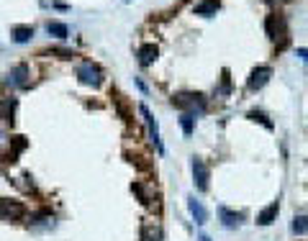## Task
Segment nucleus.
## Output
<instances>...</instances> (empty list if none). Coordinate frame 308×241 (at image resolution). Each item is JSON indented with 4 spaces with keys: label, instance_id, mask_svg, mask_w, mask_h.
<instances>
[{
    "label": "nucleus",
    "instance_id": "nucleus-1",
    "mask_svg": "<svg viewBox=\"0 0 308 241\" xmlns=\"http://www.w3.org/2000/svg\"><path fill=\"white\" fill-rule=\"evenodd\" d=\"M265 31H267V36L277 44V49H285V44H288V24H285L282 16L270 13V16L265 18Z\"/></svg>",
    "mask_w": 308,
    "mask_h": 241
},
{
    "label": "nucleus",
    "instance_id": "nucleus-2",
    "mask_svg": "<svg viewBox=\"0 0 308 241\" xmlns=\"http://www.w3.org/2000/svg\"><path fill=\"white\" fill-rule=\"evenodd\" d=\"M172 105L180 108V111H188L190 116H195V113L206 111V95H201V93H180V95H172Z\"/></svg>",
    "mask_w": 308,
    "mask_h": 241
},
{
    "label": "nucleus",
    "instance_id": "nucleus-3",
    "mask_svg": "<svg viewBox=\"0 0 308 241\" xmlns=\"http://www.w3.org/2000/svg\"><path fill=\"white\" fill-rule=\"evenodd\" d=\"M77 80H80L82 85L98 87V85L103 82V72H100L98 64H93V62H82V64H77Z\"/></svg>",
    "mask_w": 308,
    "mask_h": 241
},
{
    "label": "nucleus",
    "instance_id": "nucleus-4",
    "mask_svg": "<svg viewBox=\"0 0 308 241\" xmlns=\"http://www.w3.org/2000/svg\"><path fill=\"white\" fill-rule=\"evenodd\" d=\"M139 113L144 116V123H146V131H149V141L154 144V149H157L160 154L165 151V146H162V139H160V126H157V121H154V116L149 113V108L141 103L139 105Z\"/></svg>",
    "mask_w": 308,
    "mask_h": 241
},
{
    "label": "nucleus",
    "instance_id": "nucleus-5",
    "mask_svg": "<svg viewBox=\"0 0 308 241\" xmlns=\"http://www.w3.org/2000/svg\"><path fill=\"white\" fill-rule=\"evenodd\" d=\"M270 77H272V67L259 64V67L252 70V75H249V80H247V87H249V90H262V87L270 82Z\"/></svg>",
    "mask_w": 308,
    "mask_h": 241
},
{
    "label": "nucleus",
    "instance_id": "nucleus-6",
    "mask_svg": "<svg viewBox=\"0 0 308 241\" xmlns=\"http://www.w3.org/2000/svg\"><path fill=\"white\" fill-rule=\"evenodd\" d=\"M0 215L6 221H21L26 215V205L18 200H0Z\"/></svg>",
    "mask_w": 308,
    "mask_h": 241
},
{
    "label": "nucleus",
    "instance_id": "nucleus-7",
    "mask_svg": "<svg viewBox=\"0 0 308 241\" xmlns=\"http://www.w3.org/2000/svg\"><path fill=\"white\" fill-rule=\"evenodd\" d=\"M193 177H195V187H198L201 192H206V190H208V177H211V172H208V167H206V162H203L201 157H193Z\"/></svg>",
    "mask_w": 308,
    "mask_h": 241
},
{
    "label": "nucleus",
    "instance_id": "nucleus-8",
    "mask_svg": "<svg viewBox=\"0 0 308 241\" xmlns=\"http://www.w3.org/2000/svg\"><path fill=\"white\" fill-rule=\"evenodd\" d=\"M6 82H8L11 87H26V85H29V67H26V64H16V67H11Z\"/></svg>",
    "mask_w": 308,
    "mask_h": 241
},
{
    "label": "nucleus",
    "instance_id": "nucleus-9",
    "mask_svg": "<svg viewBox=\"0 0 308 241\" xmlns=\"http://www.w3.org/2000/svg\"><path fill=\"white\" fill-rule=\"evenodd\" d=\"M111 98H113V105H116L118 116H121L126 123H131V121H134V113H131V105H128L126 95H123L121 90H111Z\"/></svg>",
    "mask_w": 308,
    "mask_h": 241
},
{
    "label": "nucleus",
    "instance_id": "nucleus-10",
    "mask_svg": "<svg viewBox=\"0 0 308 241\" xmlns=\"http://www.w3.org/2000/svg\"><path fill=\"white\" fill-rule=\"evenodd\" d=\"M141 241H162V228L157 221H144L141 223Z\"/></svg>",
    "mask_w": 308,
    "mask_h": 241
},
{
    "label": "nucleus",
    "instance_id": "nucleus-11",
    "mask_svg": "<svg viewBox=\"0 0 308 241\" xmlns=\"http://www.w3.org/2000/svg\"><path fill=\"white\" fill-rule=\"evenodd\" d=\"M157 57H160V49L154 47V44H141V47H139V64H141V67L154 64V62H157Z\"/></svg>",
    "mask_w": 308,
    "mask_h": 241
},
{
    "label": "nucleus",
    "instance_id": "nucleus-12",
    "mask_svg": "<svg viewBox=\"0 0 308 241\" xmlns=\"http://www.w3.org/2000/svg\"><path fill=\"white\" fill-rule=\"evenodd\" d=\"M218 218H221V223L226 226V228H239L241 223H244V215L241 213H234V210H229V208H218Z\"/></svg>",
    "mask_w": 308,
    "mask_h": 241
},
{
    "label": "nucleus",
    "instance_id": "nucleus-13",
    "mask_svg": "<svg viewBox=\"0 0 308 241\" xmlns=\"http://www.w3.org/2000/svg\"><path fill=\"white\" fill-rule=\"evenodd\" d=\"M277 213H280V203L275 200V203H270V205H267V208L257 215V223H259V226H270V223L277 218Z\"/></svg>",
    "mask_w": 308,
    "mask_h": 241
},
{
    "label": "nucleus",
    "instance_id": "nucleus-14",
    "mask_svg": "<svg viewBox=\"0 0 308 241\" xmlns=\"http://www.w3.org/2000/svg\"><path fill=\"white\" fill-rule=\"evenodd\" d=\"M218 8H221L218 0H203V3H195L193 13H195V16H216Z\"/></svg>",
    "mask_w": 308,
    "mask_h": 241
},
{
    "label": "nucleus",
    "instance_id": "nucleus-15",
    "mask_svg": "<svg viewBox=\"0 0 308 241\" xmlns=\"http://www.w3.org/2000/svg\"><path fill=\"white\" fill-rule=\"evenodd\" d=\"M31 36H34V26H13L11 29V39L16 44H26Z\"/></svg>",
    "mask_w": 308,
    "mask_h": 241
},
{
    "label": "nucleus",
    "instance_id": "nucleus-16",
    "mask_svg": "<svg viewBox=\"0 0 308 241\" xmlns=\"http://www.w3.org/2000/svg\"><path fill=\"white\" fill-rule=\"evenodd\" d=\"M188 208H190V213H193L195 223H206V221H208V210L203 208V203H201V200L190 198V200H188Z\"/></svg>",
    "mask_w": 308,
    "mask_h": 241
},
{
    "label": "nucleus",
    "instance_id": "nucleus-17",
    "mask_svg": "<svg viewBox=\"0 0 308 241\" xmlns=\"http://www.w3.org/2000/svg\"><path fill=\"white\" fill-rule=\"evenodd\" d=\"M16 105H18V100H16V98H6V100H0V118H3V121H13Z\"/></svg>",
    "mask_w": 308,
    "mask_h": 241
},
{
    "label": "nucleus",
    "instance_id": "nucleus-18",
    "mask_svg": "<svg viewBox=\"0 0 308 241\" xmlns=\"http://www.w3.org/2000/svg\"><path fill=\"white\" fill-rule=\"evenodd\" d=\"M47 34H49V36H57V39H64V36L70 34V29H67V24L49 21V24H47Z\"/></svg>",
    "mask_w": 308,
    "mask_h": 241
},
{
    "label": "nucleus",
    "instance_id": "nucleus-19",
    "mask_svg": "<svg viewBox=\"0 0 308 241\" xmlns=\"http://www.w3.org/2000/svg\"><path fill=\"white\" fill-rule=\"evenodd\" d=\"M11 144H13V151L8 154V162H16L18 151L26 149V136H11Z\"/></svg>",
    "mask_w": 308,
    "mask_h": 241
},
{
    "label": "nucleus",
    "instance_id": "nucleus-20",
    "mask_svg": "<svg viewBox=\"0 0 308 241\" xmlns=\"http://www.w3.org/2000/svg\"><path fill=\"white\" fill-rule=\"evenodd\" d=\"M290 228H293V233H298V236L308 233V213H305V215H295Z\"/></svg>",
    "mask_w": 308,
    "mask_h": 241
},
{
    "label": "nucleus",
    "instance_id": "nucleus-21",
    "mask_svg": "<svg viewBox=\"0 0 308 241\" xmlns=\"http://www.w3.org/2000/svg\"><path fill=\"white\" fill-rule=\"evenodd\" d=\"M180 128H183V134H185V136H193V131H195V116L185 113V116L180 118Z\"/></svg>",
    "mask_w": 308,
    "mask_h": 241
},
{
    "label": "nucleus",
    "instance_id": "nucleus-22",
    "mask_svg": "<svg viewBox=\"0 0 308 241\" xmlns=\"http://www.w3.org/2000/svg\"><path fill=\"white\" fill-rule=\"evenodd\" d=\"M249 118H252V121H259V123H262L267 131H272V128H275V123H272V121H270V118H267L262 111H249Z\"/></svg>",
    "mask_w": 308,
    "mask_h": 241
},
{
    "label": "nucleus",
    "instance_id": "nucleus-23",
    "mask_svg": "<svg viewBox=\"0 0 308 241\" xmlns=\"http://www.w3.org/2000/svg\"><path fill=\"white\" fill-rule=\"evenodd\" d=\"M49 54H54V57H59V59H72V57H77V54H75L72 49H67V47H52Z\"/></svg>",
    "mask_w": 308,
    "mask_h": 241
},
{
    "label": "nucleus",
    "instance_id": "nucleus-24",
    "mask_svg": "<svg viewBox=\"0 0 308 241\" xmlns=\"http://www.w3.org/2000/svg\"><path fill=\"white\" fill-rule=\"evenodd\" d=\"M49 221H54L49 210H41V213H34V215H31V226H44V223H49Z\"/></svg>",
    "mask_w": 308,
    "mask_h": 241
},
{
    "label": "nucleus",
    "instance_id": "nucleus-25",
    "mask_svg": "<svg viewBox=\"0 0 308 241\" xmlns=\"http://www.w3.org/2000/svg\"><path fill=\"white\" fill-rule=\"evenodd\" d=\"M131 190L139 195V200H141L144 205H151V198L146 195V190H144V185H141V182H134V185H131Z\"/></svg>",
    "mask_w": 308,
    "mask_h": 241
},
{
    "label": "nucleus",
    "instance_id": "nucleus-26",
    "mask_svg": "<svg viewBox=\"0 0 308 241\" xmlns=\"http://www.w3.org/2000/svg\"><path fill=\"white\" fill-rule=\"evenodd\" d=\"M229 90H231V80H229V70H224V77H221V90H218V93H224V95H226Z\"/></svg>",
    "mask_w": 308,
    "mask_h": 241
},
{
    "label": "nucleus",
    "instance_id": "nucleus-27",
    "mask_svg": "<svg viewBox=\"0 0 308 241\" xmlns=\"http://www.w3.org/2000/svg\"><path fill=\"white\" fill-rule=\"evenodd\" d=\"M298 57H303V59L308 62V49H298Z\"/></svg>",
    "mask_w": 308,
    "mask_h": 241
},
{
    "label": "nucleus",
    "instance_id": "nucleus-28",
    "mask_svg": "<svg viewBox=\"0 0 308 241\" xmlns=\"http://www.w3.org/2000/svg\"><path fill=\"white\" fill-rule=\"evenodd\" d=\"M201 241H211V238H208V236H201Z\"/></svg>",
    "mask_w": 308,
    "mask_h": 241
},
{
    "label": "nucleus",
    "instance_id": "nucleus-29",
    "mask_svg": "<svg viewBox=\"0 0 308 241\" xmlns=\"http://www.w3.org/2000/svg\"><path fill=\"white\" fill-rule=\"evenodd\" d=\"M0 144H3V134H0Z\"/></svg>",
    "mask_w": 308,
    "mask_h": 241
},
{
    "label": "nucleus",
    "instance_id": "nucleus-30",
    "mask_svg": "<svg viewBox=\"0 0 308 241\" xmlns=\"http://www.w3.org/2000/svg\"><path fill=\"white\" fill-rule=\"evenodd\" d=\"M267 3H275V0H267Z\"/></svg>",
    "mask_w": 308,
    "mask_h": 241
}]
</instances>
